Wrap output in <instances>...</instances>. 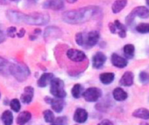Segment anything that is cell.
I'll return each instance as SVG.
<instances>
[{"mask_svg": "<svg viewBox=\"0 0 149 125\" xmlns=\"http://www.w3.org/2000/svg\"><path fill=\"white\" fill-rule=\"evenodd\" d=\"M99 12L100 10L97 6H88L64 12L62 19L64 22L68 24H83L95 18Z\"/></svg>", "mask_w": 149, "mask_h": 125, "instance_id": "1", "label": "cell"}, {"mask_svg": "<svg viewBox=\"0 0 149 125\" xmlns=\"http://www.w3.org/2000/svg\"><path fill=\"white\" fill-rule=\"evenodd\" d=\"M7 19L14 23H26L33 26H43L49 22L50 17L46 13H31L24 14L19 12L9 11L7 12Z\"/></svg>", "mask_w": 149, "mask_h": 125, "instance_id": "2", "label": "cell"}, {"mask_svg": "<svg viewBox=\"0 0 149 125\" xmlns=\"http://www.w3.org/2000/svg\"><path fill=\"white\" fill-rule=\"evenodd\" d=\"M10 73L19 81L22 82L30 75V69L22 63H13L9 68Z\"/></svg>", "mask_w": 149, "mask_h": 125, "instance_id": "3", "label": "cell"}, {"mask_svg": "<svg viewBox=\"0 0 149 125\" xmlns=\"http://www.w3.org/2000/svg\"><path fill=\"white\" fill-rule=\"evenodd\" d=\"M50 93L56 98H65L67 96V93L65 91L64 81L59 78L54 77L50 82Z\"/></svg>", "mask_w": 149, "mask_h": 125, "instance_id": "4", "label": "cell"}, {"mask_svg": "<svg viewBox=\"0 0 149 125\" xmlns=\"http://www.w3.org/2000/svg\"><path fill=\"white\" fill-rule=\"evenodd\" d=\"M137 17H139L140 19H147L149 17V10L145 6H138V7L134 8L129 13V15L126 17V19H125L126 24L131 25Z\"/></svg>", "mask_w": 149, "mask_h": 125, "instance_id": "5", "label": "cell"}, {"mask_svg": "<svg viewBox=\"0 0 149 125\" xmlns=\"http://www.w3.org/2000/svg\"><path fill=\"white\" fill-rule=\"evenodd\" d=\"M82 95H83V97L84 98V100L86 102H95L98 101L99 98H101V96H102V91L98 88L91 87V88H89L84 90Z\"/></svg>", "mask_w": 149, "mask_h": 125, "instance_id": "6", "label": "cell"}, {"mask_svg": "<svg viewBox=\"0 0 149 125\" xmlns=\"http://www.w3.org/2000/svg\"><path fill=\"white\" fill-rule=\"evenodd\" d=\"M67 57L74 62H83L86 59V54L81 51L74 48H70L67 51Z\"/></svg>", "mask_w": 149, "mask_h": 125, "instance_id": "7", "label": "cell"}, {"mask_svg": "<svg viewBox=\"0 0 149 125\" xmlns=\"http://www.w3.org/2000/svg\"><path fill=\"white\" fill-rule=\"evenodd\" d=\"M99 38L100 34L97 31H91L87 33L85 37L84 36V46L87 47H92L97 44Z\"/></svg>", "mask_w": 149, "mask_h": 125, "instance_id": "8", "label": "cell"}, {"mask_svg": "<svg viewBox=\"0 0 149 125\" xmlns=\"http://www.w3.org/2000/svg\"><path fill=\"white\" fill-rule=\"evenodd\" d=\"M109 29L111 33H118L120 38L126 37V28L119 22V20H115L113 23H109Z\"/></svg>", "mask_w": 149, "mask_h": 125, "instance_id": "9", "label": "cell"}, {"mask_svg": "<svg viewBox=\"0 0 149 125\" xmlns=\"http://www.w3.org/2000/svg\"><path fill=\"white\" fill-rule=\"evenodd\" d=\"M46 102L47 103H49L51 105L52 109L56 112V113H61L64 107H65V102L63 99L61 98H49V97H46L45 98Z\"/></svg>", "mask_w": 149, "mask_h": 125, "instance_id": "10", "label": "cell"}, {"mask_svg": "<svg viewBox=\"0 0 149 125\" xmlns=\"http://www.w3.org/2000/svg\"><path fill=\"white\" fill-rule=\"evenodd\" d=\"M106 56L104 52H97L94 54L92 57V66L94 68L99 69L101 68L106 61Z\"/></svg>", "mask_w": 149, "mask_h": 125, "instance_id": "11", "label": "cell"}, {"mask_svg": "<svg viewBox=\"0 0 149 125\" xmlns=\"http://www.w3.org/2000/svg\"><path fill=\"white\" fill-rule=\"evenodd\" d=\"M88 117H89V114L87 110L82 108H78L74 113L73 119L77 123H84L85 122H87Z\"/></svg>", "mask_w": 149, "mask_h": 125, "instance_id": "12", "label": "cell"}, {"mask_svg": "<svg viewBox=\"0 0 149 125\" xmlns=\"http://www.w3.org/2000/svg\"><path fill=\"white\" fill-rule=\"evenodd\" d=\"M34 95V89L31 86H27L24 88V92L20 96V100L25 104H29L33 98Z\"/></svg>", "mask_w": 149, "mask_h": 125, "instance_id": "13", "label": "cell"}, {"mask_svg": "<svg viewBox=\"0 0 149 125\" xmlns=\"http://www.w3.org/2000/svg\"><path fill=\"white\" fill-rule=\"evenodd\" d=\"M111 60L112 65L116 68H125L127 66V63H128L125 58H124V57H122L117 53H112Z\"/></svg>", "mask_w": 149, "mask_h": 125, "instance_id": "14", "label": "cell"}, {"mask_svg": "<svg viewBox=\"0 0 149 125\" xmlns=\"http://www.w3.org/2000/svg\"><path fill=\"white\" fill-rule=\"evenodd\" d=\"M43 6L52 10H61L64 6V0H47Z\"/></svg>", "mask_w": 149, "mask_h": 125, "instance_id": "15", "label": "cell"}, {"mask_svg": "<svg viewBox=\"0 0 149 125\" xmlns=\"http://www.w3.org/2000/svg\"><path fill=\"white\" fill-rule=\"evenodd\" d=\"M133 80H134L133 74L130 71H127L122 75L121 79L119 80V84L124 87H130L133 84Z\"/></svg>", "mask_w": 149, "mask_h": 125, "instance_id": "16", "label": "cell"}, {"mask_svg": "<svg viewBox=\"0 0 149 125\" xmlns=\"http://www.w3.org/2000/svg\"><path fill=\"white\" fill-rule=\"evenodd\" d=\"M54 78V75H53L52 73H45V74H43V75L40 77V79L38 80L37 85H38V87H40V88H45V87H47L48 84H50L51 81H52Z\"/></svg>", "mask_w": 149, "mask_h": 125, "instance_id": "17", "label": "cell"}, {"mask_svg": "<svg viewBox=\"0 0 149 125\" xmlns=\"http://www.w3.org/2000/svg\"><path fill=\"white\" fill-rule=\"evenodd\" d=\"M31 118H32L31 112H29L27 110H24V111L20 112L19 114V115L17 116L16 123L19 125H25L31 120Z\"/></svg>", "mask_w": 149, "mask_h": 125, "instance_id": "18", "label": "cell"}, {"mask_svg": "<svg viewBox=\"0 0 149 125\" xmlns=\"http://www.w3.org/2000/svg\"><path fill=\"white\" fill-rule=\"evenodd\" d=\"M112 95H113V98L117 101V102H123V101H125L128 97V95L127 93L122 89L121 88H116L113 92H112Z\"/></svg>", "mask_w": 149, "mask_h": 125, "instance_id": "19", "label": "cell"}, {"mask_svg": "<svg viewBox=\"0 0 149 125\" xmlns=\"http://www.w3.org/2000/svg\"><path fill=\"white\" fill-rule=\"evenodd\" d=\"M1 121L4 125H13V115L10 110H5L1 115Z\"/></svg>", "mask_w": 149, "mask_h": 125, "instance_id": "20", "label": "cell"}, {"mask_svg": "<svg viewBox=\"0 0 149 125\" xmlns=\"http://www.w3.org/2000/svg\"><path fill=\"white\" fill-rule=\"evenodd\" d=\"M132 116L136 118H140L143 120H148L149 119V110L145 108H140L133 111Z\"/></svg>", "mask_w": 149, "mask_h": 125, "instance_id": "21", "label": "cell"}, {"mask_svg": "<svg viewBox=\"0 0 149 125\" xmlns=\"http://www.w3.org/2000/svg\"><path fill=\"white\" fill-rule=\"evenodd\" d=\"M127 4V0H116L112 5V12L113 13H118L120 12Z\"/></svg>", "mask_w": 149, "mask_h": 125, "instance_id": "22", "label": "cell"}, {"mask_svg": "<svg viewBox=\"0 0 149 125\" xmlns=\"http://www.w3.org/2000/svg\"><path fill=\"white\" fill-rule=\"evenodd\" d=\"M114 78H115V75L113 73H103L99 75L100 81L104 85L111 84L114 81Z\"/></svg>", "mask_w": 149, "mask_h": 125, "instance_id": "23", "label": "cell"}, {"mask_svg": "<svg viewBox=\"0 0 149 125\" xmlns=\"http://www.w3.org/2000/svg\"><path fill=\"white\" fill-rule=\"evenodd\" d=\"M83 92H84V88L81 84H74L71 89L72 96L74 99H79L80 96L82 95Z\"/></svg>", "mask_w": 149, "mask_h": 125, "instance_id": "24", "label": "cell"}, {"mask_svg": "<svg viewBox=\"0 0 149 125\" xmlns=\"http://www.w3.org/2000/svg\"><path fill=\"white\" fill-rule=\"evenodd\" d=\"M123 52L125 53V55L126 56V58L128 59H132L134 56V52H135V47L132 44H127L124 46L123 48Z\"/></svg>", "mask_w": 149, "mask_h": 125, "instance_id": "25", "label": "cell"}, {"mask_svg": "<svg viewBox=\"0 0 149 125\" xmlns=\"http://www.w3.org/2000/svg\"><path fill=\"white\" fill-rule=\"evenodd\" d=\"M43 116H44L45 122H47V123H51L55 118L54 112L52 110H50V109H47V110L43 111Z\"/></svg>", "mask_w": 149, "mask_h": 125, "instance_id": "26", "label": "cell"}, {"mask_svg": "<svg viewBox=\"0 0 149 125\" xmlns=\"http://www.w3.org/2000/svg\"><path fill=\"white\" fill-rule=\"evenodd\" d=\"M136 31L139 33L149 32V23H140L136 26Z\"/></svg>", "mask_w": 149, "mask_h": 125, "instance_id": "27", "label": "cell"}, {"mask_svg": "<svg viewBox=\"0 0 149 125\" xmlns=\"http://www.w3.org/2000/svg\"><path fill=\"white\" fill-rule=\"evenodd\" d=\"M10 107H11V108H12L14 112L18 113V112L20 111L21 103H20L19 100H18V99H13V100L10 102Z\"/></svg>", "mask_w": 149, "mask_h": 125, "instance_id": "28", "label": "cell"}, {"mask_svg": "<svg viewBox=\"0 0 149 125\" xmlns=\"http://www.w3.org/2000/svg\"><path fill=\"white\" fill-rule=\"evenodd\" d=\"M68 124V117L67 116H59L54 118V120L50 123V125H67Z\"/></svg>", "mask_w": 149, "mask_h": 125, "instance_id": "29", "label": "cell"}, {"mask_svg": "<svg viewBox=\"0 0 149 125\" xmlns=\"http://www.w3.org/2000/svg\"><path fill=\"white\" fill-rule=\"evenodd\" d=\"M139 81L142 84L146 85L149 83V75L146 71H142L139 74Z\"/></svg>", "mask_w": 149, "mask_h": 125, "instance_id": "30", "label": "cell"}, {"mask_svg": "<svg viewBox=\"0 0 149 125\" xmlns=\"http://www.w3.org/2000/svg\"><path fill=\"white\" fill-rule=\"evenodd\" d=\"M76 42L79 46H84V35L82 32H78L76 35Z\"/></svg>", "mask_w": 149, "mask_h": 125, "instance_id": "31", "label": "cell"}, {"mask_svg": "<svg viewBox=\"0 0 149 125\" xmlns=\"http://www.w3.org/2000/svg\"><path fill=\"white\" fill-rule=\"evenodd\" d=\"M7 35L9 37H11V38H14L17 35V29H16V27H14V26L9 27L8 30H7Z\"/></svg>", "mask_w": 149, "mask_h": 125, "instance_id": "32", "label": "cell"}, {"mask_svg": "<svg viewBox=\"0 0 149 125\" xmlns=\"http://www.w3.org/2000/svg\"><path fill=\"white\" fill-rule=\"evenodd\" d=\"M8 62L6 59H4L3 57L0 56V71H2L3 69L6 68V67L7 66Z\"/></svg>", "mask_w": 149, "mask_h": 125, "instance_id": "33", "label": "cell"}, {"mask_svg": "<svg viewBox=\"0 0 149 125\" xmlns=\"http://www.w3.org/2000/svg\"><path fill=\"white\" fill-rule=\"evenodd\" d=\"M97 125H113V122L108 119H104V120H102Z\"/></svg>", "mask_w": 149, "mask_h": 125, "instance_id": "34", "label": "cell"}, {"mask_svg": "<svg viewBox=\"0 0 149 125\" xmlns=\"http://www.w3.org/2000/svg\"><path fill=\"white\" fill-rule=\"evenodd\" d=\"M6 40V36L3 32V31L0 30V43H2Z\"/></svg>", "mask_w": 149, "mask_h": 125, "instance_id": "35", "label": "cell"}, {"mask_svg": "<svg viewBox=\"0 0 149 125\" xmlns=\"http://www.w3.org/2000/svg\"><path fill=\"white\" fill-rule=\"evenodd\" d=\"M25 33H26V31H25V29H20V31H19V32H17V35H18V37H19V38H22V37H24Z\"/></svg>", "mask_w": 149, "mask_h": 125, "instance_id": "36", "label": "cell"}, {"mask_svg": "<svg viewBox=\"0 0 149 125\" xmlns=\"http://www.w3.org/2000/svg\"><path fill=\"white\" fill-rule=\"evenodd\" d=\"M139 125H149L148 123H146V122H140L139 123Z\"/></svg>", "mask_w": 149, "mask_h": 125, "instance_id": "37", "label": "cell"}, {"mask_svg": "<svg viewBox=\"0 0 149 125\" xmlns=\"http://www.w3.org/2000/svg\"><path fill=\"white\" fill-rule=\"evenodd\" d=\"M146 5L149 6V0H146Z\"/></svg>", "mask_w": 149, "mask_h": 125, "instance_id": "38", "label": "cell"}, {"mask_svg": "<svg viewBox=\"0 0 149 125\" xmlns=\"http://www.w3.org/2000/svg\"><path fill=\"white\" fill-rule=\"evenodd\" d=\"M12 1H17V0H12Z\"/></svg>", "mask_w": 149, "mask_h": 125, "instance_id": "39", "label": "cell"}, {"mask_svg": "<svg viewBox=\"0 0 149 125\" xmlns=\"http://www.w3.org/2000/svg\"><path fill=\"white\" fill-rule=\"evenodd\" d=\"M0 98H1V93H0Z\"/></svg>", "mask_w": 149, "mask_h": 125, "instance_id": "40", "label": "cell"}, {"mask_svg": "<svg viewBox=\"0 0 149 125\" xmlns=\"http://www.w3.org/2000/svg\"><path fill=\"white\" fill-rule=\"evenodd\" d=\"M147 74H148V75H149V71H148V72H147Z\"/></svg>", "mask_w": 149, "mask_h": 125, "instance_id": "41", "label": "cell"}]
</instances>
